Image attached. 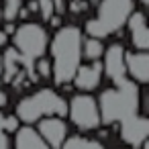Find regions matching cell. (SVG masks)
Returning <instances> with one entry per match:
<instances>
[{
  "instance_id": "cell-1",
  "label": "cell",
  "mask_w": 149,
  "mask_h": 149,
  "mask_svg": "<svg viewBox=\"0 0 149 149\" xmlns=\"http://www.w3.org/2000/svg\"><path fill=\"white\" fill-rule=\"evenodd\" d=\"M82 29L76 25L59 27L51 39V76L57 86L72 88V78L82 61Z\"/></svg>"
},
{
  "instance_id": "cell-2",
  "label": "cell",
  "mask_w": 149,
  "mask_h": 149,
  "mask_svg": "<svg viewBox=\"0 0 149 149\" xmlns=\"http://www.w3.org/2000/svg\"><path fill=\"white\" fill-rule=\"evenodd\" d=\"M100 125H118L129 116L141 112V86L133 80L125 78L114 84V88H106L96 98Z\"/></svg>"
},
{
  "instance_id": "cell-3",
  "label": "cell",
  "mask_w": 149,
  "mask_h": 149,
  "mask_svg": "<svg viewBox=\"0 0 149 149\" xmlns=\"http://www.w3.org/2000/svg\"><path fill=\"white\" fill-rule=\"evenodd\" d=\"M13 43L15 49L19 53L21 65L25 68V74L29 76V80H37L39 76L33 70V63L43 57L49 49V33L43 25L39 23H29L25 21L23 25H19L13 33Z\"/></svg>"
},
{
  "instance_id": "cell-4",
  "label": "cell",
  "mask_w": 149,
  "mask_h": 149,
  "mask_svg": "<svg viewBox=\"0 0 149 149\" xmlns=\"http://www.w3.org/2000/svg\"><path fill=\"white\" fill-rule=\"evenodd\" d=\"M15 114L25 125H35L45 116H61L63 118L68 114V100L51 88H41V90L21 98Z\"/></svg>"
},
{
  "instance_id": "cell-5",
  "label": "cell",
  "mask_w": 149,
  "mask_h": 149,
  "mask_svg": "<svg viewBox=\"0 0 149 149\" xmlns=\"http://www.w3.org/2000/svg\"><path fill=\"white\" fill-rule=\"evenodd\" d=\"M135 10L133 0H100L98 10L92 19L86 21V35L104 39L112 33L120 31L129 19V15Z\"/></svg>"
},
{
  "instance_id": "cell-6",
  "label": "cell",
  "mask_w": 149,
  "mask_h": 149,
  "mask_svg": "<svg viewBox=\"0 0 149 149\" xmlns=\"http://www.w3.org/2000/svg\"><path fill=\"white\" fill-rule=\"evenodd\" d=\"M68 114H70V120L80 131H94V129L100 127L98 102L88 92H80V94H76V96L70 98V102H68Z\"/></svg>"
},
{
  "instance_id": "cell-7",
  "label": "cell",
  "mask_w": 149,
  "mask_h": 149,
  "mask_svg": "<svg viewBox=\"0 0 149 149\" xmlns=\"http://www.w3.org/2000/svg\"><path fill=\"white\" fill-rule=\"evenodd\" d=\"M118 125H120V139L133 149H139L143 141H147L149 137V116L145 112H137Z\"/></svg>"
},
{
  "instance_id": "cell-8",
  "label": "cell",
  "mask_w": 149,
  "mask_h": 149,
  "mask_svg": "<svg viewBox=\"0 0 149 149\" xmlns=\"http://www.w3.org/2000/svg\"><path fill=\"white\" fill-rule=\"evenodd\" d=\"M125 47L120 43H112L108 47H104L102 53V74H106V78L116 84L120 80L127 78V68H125Z\"/></svg>"
},
{
  "instance_id": "cell-9",
  "label": "cell",
  "mask_w": 149,
  "mask_h": 149,
  "mask_svg": "<svg viewBox=\"0 0 149 149\" xmlns=\"http://www.w3.org/2000/svg\"><path fill=\"white\" fill-rule=\"evenodd\" d=\"M39 135L45 139V143L49 145V149H61L63 141L68 139V123L61 116H45L39 123H35Z\"/></svg>"
},
{
  "instance_id": "cell-10",
  "label": "cell",
  "mask_w": 149,
  "mask_h": 149,
  "mask_svg": "<svg viewBox=\"0 0 149 149\" xmlns=\"http://www.w3.org/2000/svg\"><path fill=\"white\" fill-rule=\"evenodd\" d=\"M102 63L100 59L98 61H88V63H80L74 78H72V84L80 90V92H92L100 86L102 82Z\"/></svg>"
},
{
  "instance_id": "cell-11",
  "label": "cell",
  "mask_w": 149,
  "mask_h": 149,
  "mask_svg": "<svg viewBox=\"0 0 149 149\" xmlns=\"http://www.w3.org/2000/svg\"><path fill=\"white\" fill-rule=\"evenodd\" d=\"M127 29H129V39L137 51H147L149 49V31H147V19L145 13L133 10L127 19Z\"/></svg>"
},
{
  "instance_id": "cell-12",
  "label": "cell",
  "mask_w": 149,
  "mask_h": 149,
  "mask_svg": "<svg viewBox=\"0 0 149 149\" xmlns=\"http://www.w3.org/2000/svg\"><path fill=\"white\" fill-rule=\"evenodd\" d=\"M125 68H127V78L133 80L135 84L145 86L149 82V53L147 51L125 53Z\"/></svg>"
},
{
  "instance_id": "cell-13",
  "label": "cell",
  "mask_w": 149,
  "mask_h": 149,
  "mask_svg": "<svg viewBox=\"0 0 149 149\" xmlns=\"http://www.w3.org/2000/svg\"><path fill=\"white\" fill-rule=\"evenodd\" d=\"M15 149H49V145L33 125H25L15 131Z\"/></svg>"
},
{
  "instance_id": "cell-14",
  "label": "cell",
  "mask_w": 149,
  "mask_h": 149,
  "mask_svg": "<svg viewBox=\"0 0 149 149\" xmlns=\"http://www.w3.org/2000/svg\"><path fill=\"white\" fill-rule=\"evenodd\" d=\"M0 59H2V74H4V82H13L15 74L19 72V65H21V59H19V53L15 47L6 49L2 55H0Z\"/></svg>"
},
{
  "instance_id": "cell-15",
  "label": "cell",
  "mask_w": 149,
  "mask_h": 149,
  "mask_svg": "<svg viewBox=\"0 0 149 149\" xmlns=\"http://www.w3.org/2000/svg\"><path fill=\"white\" fill-rule=\"evenodd\" d=\"M104 53V45H102V39H96V37H86L82 39V57L88 59V61H98Z\"/></svg>"
},
{
  "instance_id": "cell-16",
  "label": "cell",
  "mask_w": 149,
  "mask_h": 149,
  "mask_svg": "<svg viewBox=\"0 0 149 149\" xmlns=\"http://www.w3.org/2000/svg\"><path fill=\"white\" fill-rule=\"evenodd\" d=\"M61 149H106V147L96 139H88L84 135H72L63 141Z\"/></svg>"
},
{
  "instance_id": "cell-17",
  "label": "cell",
  "mask_w": 149,
  "mask_h": 149,
  "mask_svg": "<svg viewBox=\"0 0 149 149\" xmlns=\"http://www.w3.org/2000/svg\"><path fill=\"white\" fill-rule=\"evenodd\" d=\"M21 6H23V0H4V4L0 6V8H2L4 21H15L17 19V10Z\"/></svg>"
},
{
  "instance_id": "cell-18",
  "label": "cell",
  "mask_w": 149,
  "mask_h": 149,
  "mask_svg": "<svg viewBox=\"0 0 149 149\" xmlns=\"http://www.w3.org/2000/svg\"><path fill=\"white\" fill-rule=\"evenodd\" d=\"M33 70H35V74L39 76V78H51V61L43 55V57H39L35 63H33Z\"/></svg>"
},
{
  "instance_id": "cell-19",
  "label": "cell",
  "mask_w": 149,
  "mask_h": 149,
  "mask_svg": "<svg viewBox=\"0 0 149 149\" xmlns=\"http://www.w3.org/2000/svg\"><path fill=\"white\" fill-rule=\"evenodd\" d=\"M39 4V15L43 21H49L53 15H55V8H53V0H37Z\"/></svg>"
},
{
  "instance_id": "cell-20",
  "label": "cell",
  "mask_w": 149,
  "mask_h": 149,
  "mask_svg": "<svg viewBox=\"0 0 149 149\" xmlns=\"http://www.w3.org/2000/svg\"><path fill=\"white\" fill-rule=\"evenodd\" d=\"M19 127H21V120H19L17 114H4L2 116V129H4V133H15Z\"/></svg>"
},
{
  "instance_id": "cell-21",
  "label": "cell",
  "mask_w": 149,
  "mask_h": 149,
  "mask_svg": "<svg viewBox=\"0 0 149 149\" xmlns=\"http://www.w3.org/2000/svg\"><path fill=\"white\" fill-rule=\"evenodd\" d=\"M2 110H0V149H10V141H8V133H4L2 129Z\"/></svg>"
},
{
  "instance_id": "cell-22",
  "label": "cell",
  "mask_w": 149,
  "mask_h": 149,
  "mask_svg": "<svg viewBox=\"0 0 149 149\" xmlns=\"http://www.w3.org/2000/svg\"><path fill=\"white\" fill-rule=\"evenodd\" d=\"M15 29H17V25H15V21H4V27H2V31L8 35V37H13V33H15Z\"/></svg>"
},
{
  "instance_id": "cell-23",
  "label": "cell",
  "mask_w": 149,
  "mask_h": 149,
  "mask_svg": "<svg viewBox=\"0 0 149 149\" xmlns=\"http://www.w3.org/2000/svg\"><path fill=\"white\" fill-rule=\"evenodd\" d=\"M6 43H8V35H6L2 29H0V49H2V47H6Z\"/></svg>"
},
{
  "instance_id": "cell-24",
  "label": "cell",
  "mask_w": 149,
  "mask_h": 149,
  "mask_svg": "<svg viewBox=\"0 0 149 149\" xmlns=\"http://www.w3.org/2000/svg\"><path fill=\"white\" fill-rule=\"evenodd\" d=\"M8 104V96H6V92H2V90H0V106H6Z\"/></svg>"
},
{
  "instance_id": "cell-25",
  "label": "cell",
  "mask_w": 149,
  "mask_h": 149,
  "mask_svg": "<svg viewBox=\"0 0 149 149\" xmlns=\"http://www.w3.org/2000/svg\"><path fill=\"white\" fill-rule=\"evenodd\" d=\"M139 4L141 6H149V0H139Z\"/></svg>"
},
{
  "instance_id": "cell-26",
  "label": "cell",
  "mask_w": 149,
  "mask_h": 149,
  "mask_svg": "<svg viewBox=\"0 0 149 149\" xmlns=\"http://www.w3.org/2000/svg\"><path fill=\"white\" fill-rule=\"evenodd\" d=\"M0 23H2V8H0Z\"/></svg>"
},
{
  "instance_id": "cell-27",
  "label": "cell",
  "mask_w": 149,
  "mask_h": 149,
  "mask_svg": "<svg viewBox=\"0 0 149 149\" xmlns=\"http://www.w3.org/2000/svg\"><path fill=\"white\" fill-rule=\"evenodd\" d=\"M88 2H94V0H88Z\"/></svg>"
}]
</instances>
